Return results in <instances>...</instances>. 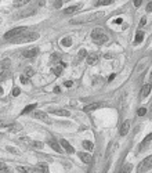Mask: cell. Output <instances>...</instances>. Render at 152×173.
Masks as SVG:
<instances>
[{
  "mask_svg": "<svg viewBox=\"0 0 152 173\" xmlns=\"http://www.w3.org/2000/svg\"><path fill=\"white\" fill-rule=\"evenodd\" d=\"M49 145L53 148L54 151H57V153H62V150H61V147H59V144H58V141L57 140L53 137V139H50L49 140Z\"/></svg>",
  "mask_w": 152,
  "mask_h": 173,
  "instance_id": "ac0fdd59",
  "label": "cell"
},
{
  "mask_svg": "<svg viewBox=\"0 0 152 173\" xmlns=\"http://www.w3.org/2000/svg\"><path fill=\"white\" fill-rule=\"evenodd\" d=\"M58 144H59V147H62V148H64V150L67 151L68 154H73V153H75L73 147H72V145H71L69 143H68L65 139H61V140H59V143H58Z\"/></svg>",
  "mask_w": 152,
  "mask_h": 173,
  "instance_id": "ba28073f",
  "label": "cell"
},
{
  "mask_svg": "<svg viewBox=\"0 0 152 173\" xmlns=\"http://www.w3.org/2000/svg\"><path fill=\"white\" fill-rule=\"evenodd\" d=\"M21 141L26 143V144H28L29 147L35 148V150H41V148H43V145H44L41 141H35V140H28L26 137H22V139H21Z\"/></svg>",
  "mask_w": 152,
  "mask_h": 173,
  "instance_id": "8992f818",
  "label": "cell"
},
{
  "mask_svg": "<svg viewBox=\"0 0 152 173\" xmlns=\"http://www.w3.org/2000/svg\"><path fill=\"white\" fill-rule=\"evenodd\" d=\"M152 168V157H147L144 161H141V163L138 165V172L144 173V172H148L150 169Z\"/></svg>",
  "mask_w": 152,
  "mask_h": 173,
  "instance_id": "5b68a950",
  "label": "cell"
},
{
  "mask_svg": "<svg viewBox=\"0 0 152 173\" xmlns=\"http://www.w3.org/2000/svg\"><path fill=\"white\" fill-rule=\"evenodd\" d=\"M0 173H10V169L4 162H0Z\"/></svg>",
  "mask_w": 152,
  "mask_h": 173,
  "instance_id": "f546056e",
  "label": "cell"
},
{
  "mask_svg": "<svg viewBox=\"0 0 152 173\" xmlns=\"http://www.w3.org/2000/svg\"><path fill=\"white\" fill-rule=\"evenodd\" d=\"M62 69H64V65H58V67L57 68H54V69H53V72H54L55 73V76H59V75H61V72H62Z\"/></svg>",
  "mask_w": 152,
  "mask_h": 173,
  "instance_id": "1f68e13d",
  "label": "cell"
},
{
  "mask_svg": "<svg viewBox=\"0 0 152 173\" xmlns=\"http://www.w3.org/2000/svg\"><path fill=\"white\" fill-rule=\"evenodd\" d=\"M39 39V33L37 32H31V33H26V35H21L17 39L11 40L13 43H25V42H33Z\"/></svg>",
  "mask_w": 152,
  "mask_h": 173,
  "instance_id": "277c9868",
  "label": "cell"
},
{
  "mask_svg": "<svg viewBox=\"0 0 152 173\" xmlns=\"http://www.w3.org/2000/svg\"><path fill=\"white\" fill-rule=\"evenodd\" d=\"M150 91H151V85H150V83H145V85L142 86V89H141V97H142V98L148 97Z\"/></svg>",
  "mask_w": 152,
  "mask_h": 173,
  "instance_id": "44dd1931",
  "label": "cell"
},
{
  "mask_svg": "<svg viewBox=\"0 0 152 173\" xmlns=\"http://www.w3.org/2000/svg\"><path fill=\"white\" fill-rule=\"evenodd\" d=\"M61 44H62L64 47H69V46H72V39H71V38H64V39L61 40Z\"/></svg>",
  "mask_w": 152,
  "mask_h": 173,
  "instance_id": "4316f807",
  "label": "cell"
},
{
  "mask_svg": "<svg viewBox=\"0 0 152 173\" xmlns=\"http://www.w3.org/2000/svg\"><path fill=\"white\" fill-rule=\"evenodd\" d=\"M91 39H93V42L95 44H98V46H101V44L106 43L108 42V35L105 33V31H104L102 28H95L93 32H91Z\"/></svg>",
  "mask_w": 152,
  "mask_h": 173,
  "instance_id": "7a4b0ae2",
  "label": "cell"
},
{
  "mask_svg": "<svg viewBox=\"0 0 152 173\" xmlns=\"http://www.w3.org/2000/svg\"><path fill=\"white\" fill-rule=\"evenodd\" d=\"M102 173H106V171H104V172H102Z\"/></svg>",
  "mask_w": 152,
  "mask_h": 173,
  "instance_id": "816d5d0a",
  "label": "cell"
},
{
  "mask_svg": "<svg viewBox=\"0 0 152 173\" xmlns=\"http://www.w3.org/2000/svg\"><path fill=\"white\" fill-rule=\"evenodd\" d=\"M50 112L53 115H58V116H69L71 112L67 109H57V108H50Z\"/></svg>",
  "mask_w": 152,
  "mask_h": 173,
  "instance_id": "4fadbf2b",
  "label": "cell"
},
{
  "mask_svg": "<svg viewBox=\"0 0 152 173\" xmlns=\"http://www.w3.org/2000/svg\"><path fill=\"white\" fill-rule=\"evenodd\" d=\"M114 22H115V24H122V18H116Z\"/></svg>",
  "mask_w": 152,
  "mask_h": 173,
  "instance_id": "7dc6e473",
  "label": "cell"
},
{
  "mask_svg": "<svg viewBox=\"0 0 152 173\" xmlns=\"http://www.w3.org/2000/svg\"><path fill=\"white\" fill-rule=\"evenodd\" d=\"M111 3H114V0H100V2H95L94 4L95 6H108Z\"/></svg>",
  "mask_w": 152,
  "mask_h": 173,
  "instance_id": "4dcf8cb0",
  "label": "cell"
},
{
  "mask_svg": "<svg viewBox=\"0 0 152 173\" xmlns=\"http://www.w3.org/2000/svg\"><path fill=\"white\" fill-rule=\"evenodd\" d=\"M6 150H7V151H10V153H13V154H20V151H17L15 148H13V147H7Z\"/></svg>",
  "mask_w": 152,
  "mask_h": 173,
  "instance_id": "ab89813d",
  "label": "cell"
},
{
  "mask_svg": "<svg viewBox=\"0 0 152 173\" xmlns=\"http://www.w3.org/2000/svg\"><path fill=\"white\" fill-rule=\"evenodd\" d=\"M129 130H130V121L127 119V121H124V122H123V125L120 126V130H119V135H120L122 137H123V136H126L127 133H129Z\"/></svg>",
  "mask_w": 152,
  "mask_h": 173,
  "instance_id": "8fae6325",
  "label": "cell"
},
{
  "mask_svg": "<svg viewBox=\"0 0 152 173\" xmlns=\"http://www.w3.org/2000/svg\"><path fill=\"white\" fill-rule=\"evenodd\" d=\"M0 22H2V18H0Z\"/></svg>",
  "mask_w": 152,
  "mask_h": 173,
  "instance_id": "f5cc1de1",
  "label": "cell"
},
{
  "mask_svg": "<svg viewBox=\"0 0 152 173\" xmlns=\"http://www.w3.org/2000/svg\"><path fill=\"white\" fill-rule=\"evenodd\" d=\"M20 93H21L20 87H17V86H15V87L13 89V96H14V97H17V96H20Z\"/></svg>",
  "mask_w": 152,
  "mask_h": 173,
  "instance_id": "d590c367",
  "label": "cell"
},
{
  "mask_svg": "<svg viewBox=\"0 0 152 173\" xmlns=\"http://www.w3.org/2000/svg\"><path fill=\"white\" fill-rule=\"evenodd\" d=\"M10 65H11L10 60H3V61H0V75H2L3 72H6V71H8Z\"/></svg>",
  "mask_w": 152,
  "mask_h": 173,
  "instance_id": "9a60e30c",
  "label": "cell"
},
{
  "mask_svg": "<svg viewBox=\"0 0 152 173\" xmlns=\"http://www.w3.org/2000/svg\"><path fill=\"white\" fill-rule=\"evenodd\" d=\"M151 139H152V135H148L147 137H145V139H144V141H142V143H141V144H140V150H141V151H142V148H144V147H145V145H147V144H148V143H150V141H151Z\"/></svg>",
  "mask_w": 152,
  "mask_h": 173,
  "instance_id": "83f0119b",
  "label": "cell"
},
{
  "mask_svg": "<svg viewBox=\"0 0 152 173\" xmlns=\"http://www.w3.org/2000/svg\"><path fill=\"white\" fill-rule=\"evenodd\" d=\"M86 55H87V53H86V50H80L79 51V54H77V61H80V60H83V58H86Z\"/></svg>",
  "mask_w": 152,
  "mask_h": 173,
  "instance_id": "d6a6232c",
  "label": "cell"
},
{
  "mask_svg": "<svg viewBox=\"0 0 152 173\" xmlns=\"http://www.w3.org/2000/svg\"><path fill=\"white\" fill-rule=\"evenodd\" d=\"M8 75H10V72L8 71H6V72H3L2 75H0V82H3V80H6L8 78Z\"/></svg>",
  "mask_w": 152,
  "mask_h": 173,
  "instance_id": "e575fe53",
  "label": "cell"
},
{
  "mask_svg": "<svg viewBox=\"0 0 152 173\" xmlns=\"http://www.w3.org/2000/svg\"><path fill=\"white\" fill-rule=\"evenodd\" d=\"M36 169L39 171V173H49V166H47L46 162H40L36 165Z\"/></svg>",
  "mask_w": 152,
  "mask_h": 173,
  "instance_id": "ffe728a7",
  "label": "cell"
},
{
  "mask_svg": "<svg viewBox=\"0 0 152 173\" xmlns=\"http://www.w3.org/2000/svg\"><path fill=\"white\" fill-rule=\"evenodd\" d=\"M77 157H79L80 161L85 162V163H90L91 159H93V157H91L90 154H87V153H77Z\"/></svg>",
  "mask_w": 152,
  "mask_h": 173,
  "instance_id": "5bb4252c",
  "label": "cell"
},
{
  "mask_svg": "<svg viewBox=\"0 0 152 173\" xmlns=\"http://www.w3.org/2000/svg\"><path fill=\"white\" fill-rule=\"evenodd\" d=\"M20 79H21V82H22L24 85H28V83H29V79H28V78H25L24 75H21Z\"/></svg>",
  "mask_w": 152,
  "mask_h": 173,
  "instance_id": "f35d334b",
  "label": "cell"
},
{
  "mask_svg": "<svg viewBox=\"0 0 152 173\" xmlns=\"http://www.w3.org/2000/svg\"><path fill=\"white\" fill-rule=\"evenodd\" d=\"M101 105H102V103H93V104H89V105H86L85 108H83V111H85V112H91V111H94V109L100 108Z\"/></svg>",
  "mask_w": 152,
  "mask_h": 173,
  "instance_id": "d6986e66",
  "label": "cell"
},
{
  "mask_svg": "<svg viewBox=\"0 0 152 173\" xmlns=\"http://www.w3.org/2000/svg\"><path fill=\"white\" fill-rule=\"evenodd\" d=\"M114 78H115V73H112V75H111V76H109V79H108V82H111V80H112V79H114Z\"/></svg>",
  "mask_w": 152,
  "mask_h": 173,
  "instance_id": "c3c4849f",
  "label": "cell"
},
{
  "mask_svg": "<svg viewBox=\"0 0 152 173\" xmlns=\"http://www.w3.org/2000/svg\"><path fill=\"white\" fill-rule=\"evenodd\" d=\"M25 31H26L25 26H18V28H14V29H11V31L6 32V33H4V39H7V40H14V39H17L18 36H21V35H22Z\"/></svg>",
  "mask_w": 152,
  "mask_h": 173,
  "instance_id": "3957f363",
  "label": "cell"
},
{
  "mask_svg": "<svg viewBox=\"0 0 152 173\" xmlns=\"http://www.w3.org/2000/svg\"><path fill=\"white\" fill-rule=\"evenodd\" d=\"M37 54H39V50L36 49V47H33V49H26V50L22 51V55L25 58H35Z\"/></svg>",
  "mask_w": 152,
  "mask_h": 173,
  "instance_id": "9c48e42d",
  "label": "cell"
},
{
  "mask_svg": "<svg viewBox=\"0 0 152 173\" xmlns=\"http://www.w3.org/2000/svg\"><path fill=\"white\" fill-rule=\"evenodd\" d=\"M2 94H3V89L0 87V96H2Z\"/></svg>",
  "mask_w": 152,
  "mask_h": 173,
  "instance_id": "681fc988",
  "label": "cell"
},
{
  "mask_svg": "<svg viewBox=\"0 0 152 173\" xmlns=\"http://www.w3.org/2000/svg\"><path fill=\"white\" fill-rule=\"evenodd\" d=\"M132 169H133L132 163H124V165L122 166V169H120V172L119 173H130L132 172Z\"/></svg>",
  "mask_w": 152,
  "mask_h": 173,
  "instance_id": "603a6c76",
  "label": "cell"
},
{
  "mask_svg": "<svg viewBox=\"0 0 152 173\" xmlns=\"http://www.w3.org/2000/svg\"><path fill=\"white\" fill-rule=\"evenodd\" d=\"M137 114H138V116H142V115L147 114V109H145V108H140L138 111H137Z\"/></svg>",
  "mask_w": 152,
  "mask_h": 173,
  "instance_id": "8d00e7d4",
  "label": "cell"
},
{
  "mask_svg": "<svg viewBox=\"0 0 152 173\" xmlns=\"http://www.w3.org/2000/svg\"><path fill=\"white\" fill-rule=\"evenodd\" d=\"M29 3V0H17V2H14V6H15V7H20V6H24V4H28Z\"/></svg>",
  "mask_w": 152,
  "mask_h": 173,
  "instance_id": "836d02e7",
  "label": "cell"
},
{
  "mask_svg": "<svg viewBox=\"0 0 152 173\" xmlns=\"http://www.w3.org/2000/svg\"><path fill=\"white\" fill-rule=\"evenodd\" d=\"M36 105L37 104H31V105H28V107H25V108L22 109V112L21 114L22 115H25V114H28V112H31V111H33L35 108H36Z\"/></svg>",
  "mask_w": 152,
  "mask_h": 173,
  "instance_id": "d4e9b609",
  "label": "cell"
},
{
  "mask_svg": "<svg viewBox=\"0 0 152 173\" xmlns=\"http://www.w3.org/2000/svg\"><path fill=\"white\" fill-rule=\"evenodd\" d=\"M141 3H142V0H136V2H134V6H136V7H140Z\"/></svg>",
  "mask_w": 152,
  "mask_h": 173,
  "instance_id": "ee69618b",
  "label": "cell"
},
{
  "mask_svg": "<svg viewBox=\"0 0 152 173\" xmlns=\"http://www.w3.org/2000/svg\"><path fill=\"white\" fill-rule=\"evenodd\" d=\"M2 137H3V135H2V133H0V139H2Z\"/></svg>",
  "mask_w": 152,
  "mask_h": 173,
  "instance_id": "f907efd6",
  "label": "cell"
},
{
  "mask_svg": "<svg viewBox=\"0 0 152 173\" xmlns=\"http://www.w3.org/2000/svg\"><path fill=\"white\" fill-rule=\"evenodd\" d=\"M145 25V18H142L141 21H140V28H141V26H144Z\"/></svg>",
  "mask_w": 152,
  "mask_h": 173,
  "instance_id": "bcb514c9",
  "label": "cell"
},
{
  "mask_svg": "<svg viewBox=\"0 0 152 173\" xmlns=\"http://www.w3.org/2000/svg\"><path fill=\"white\" fill-rule=\"evenodd\" d=\"M8 125V122H6V121H0V127H4V126H7Z\"/></svg>",
  "mask_w": 152,
  "mask_h": 173,
  "instance_id": "7bdbcfd3",
  "label": "cell"
},
{
  "mask_svg": "<svg viewBox=\"0 0 152 173\" xmlns=\"http://www.w3.org/2000/svg\"><path fill=\"white\" fill-rule=\"evenodd\" d=\"M59 60H61V55H59V54H54L51 57V61H54V62H58Z\"/></svg>",
  "mask_w": 152,
  "mask_h": 173,
  "instance_id": "74e56055",
  "label": "cell"
},
{
  "mask_svg": "<svg viewBox=\"0 0 152 173\" xmlns=\"http://www.w3.org/2000/svg\"><path fill=\"white\" fill-rule=\"evenodd\" d=\"M82 145H83V148H85V150H87V151H91L94 148L93 143H91V141H86V140L82 143Z\"/></svg>",
  "mask_w": 152,
  "mask_h": 173,
  "instance_id": "484cf974",
  "label": "cell"
},
{
  "mask_svg": "<svg viewBox=\"0 0 152 173\" xmlns=\"http://www.w3.org/2000/svg\"><path fill=\"white\" fill-rule=\"evenodd\" d=\"M72 80H67V82H65V86H67V87H71V86H72Z\"/></svg>",
  "mask_w": 152,
  "mask_h": 173,
  "instance_id": "f6af8a7d",
  "label": "cell"
},
{
  "mask_svg": "<svg viewBox=\"0 0 152 173\" xmlns=\"http://www.w3.org/2000/svg\"><path fill=\"white\" fill-rule=\"evenodd\" d=\"M97 60H98V54L97 53H91V54H89L87 55V64H90V65H93V64H95L97 62Z\"/></svg>",
  "mask_w": 152,
  "mask_h": 173,
  "instance_id": "7402d4cb",
  "label": "cell"
},
{
  "mask_svg": "<svg viewBox=\"0 0 152 173\" xmlns=\"http://www.w3.org/2000/svg\"><path fill=\"white\" fill-rule=\"evenodd\" d=\"M80 8H82V4H80V3H77V4H75V6H71V7L65 8V10H64V14H67V16H69V14H73V13H75V11L80 10Z\"/></svg>",
  "mask_w": 152,
  "mask_h": 173,
  "instance_id": "2e32d148",
  "label": "cell"
},
{
  "mask_svg": "<svg viewBox=\"0 0 152 173\" xmlns=\"http://www.w3.org/2000/svg\"><path fill=\"white\" fill-rule=\"evenodd\" d=\"M17 171H18V173H39L36 166L35 168H31V166H18Z\"/></svg>",
  "mask_w": 152,
  "mask_h": 173,
  "instance_id": "7c38bea8",
  "label": "cell"
},
{
  "mask_svg": "<svg viewBox=\"0 0 152 173\" xmlns=\"http://www.w3.org/2000/svg\"><path fill=\"white\" fill-rule=\"evenodd\" d=\"M53 4H54L55 8H59L61 7V4H64V2H53Z\"/></svg>",
  "mask_w": 152,
  "mask_h": 173,
  "instance_id": "60d3db41",
  "label": "cell"
},
{
  "mask_svg": "<svg viewBox=\"0 0 152 173\" xmlns=\"http://www.w3.org/2000/svg\"><path fill=\"white\" fill-rule=\"evenodd\" d=\"M152 11V3H148V6H147V13H151Z\"/></svg>",
  "mask_w": 152,
  "mask_h": 173,
  "instance_id": "b9f144b4",
  "label": "cell"
},
{
  "mask_svg": "<svg viewBox=\"0 0 152 173\" xmlns=\"http://www.w3.org/2000/svg\"><path fill=\"white\" fill-rule=\"evenodd\" d=\"M33 73H35V71L32 69L31 67H28V68H25V71H24V73H22V75L29 79V78H32V76H33Z\"/></svg>",
  "mask_w": 152,
  "mask_h": 173,
  "instance_id": "cb8c5ba5",
  "label": "cell"
},
{
  "mask_svg": "<svg viewBox=\"0 0 152 173\" xmlns=\"http://www.w3.org/2000/svg\"><path fill=\"white\" fill-rule=\"evenodd\" d=\"M142 39H144V32H142V31H137V33H136V43L142 42Z\"/></svg>",
  "mask_w": 152,
  "mask_h": 173,
  "instance_id": "f1b7e54d",
  "label": "cell"
},
{
  "mask_svg": "<svg viewBox=\"0 0 152 173\" xmlns=\"http://www.w3.org/2000/svg\"><path fill=\"white\" fill-rule=\"evenodd\" d=\"M35 13H36V10H35V8H28V10L22 11V13H18V14L15 16V18H17V20H18V18H26V17L33 16Z\"/></svg>",
  "mask_w": 152,
  "mask_h": 173,
  "instance_id": "30bf717a",
  "label": "cell"
},
{
  "mask_svg": "<svg viewBox=\"0 0 152 173\" xmlns=\"http://www.w3.org/2000/svg\"><path fill=\"white\" fill-rule=\"evenodd\" d=\"M7 129H8V132H11V133H17L22 129V125L21 123H8Z\"/></svg>",
  "mask_w": 152,
  "mask_h": 173,
  "instance_id": "e0dca14e",
  "label": "cell"
},
{
  "mask_svg": "<svg viewBox=\"0 0 152 173\" xmlns=\"http://www.w3.org/2000/svg\"><path fill=\"white\" fill-rule=\"evenodd\" d=\"M102 13H98V14H89V16H82V17H76V18H72L69 21L71 25H83V24H90L93 21L98 20L100 17H102Z\"/></svg>",
  "mask_w": 152,
  "mask_h": 173,
  "instance_id": "6da1fadb",
  "label": "cell"
},
{
  "mask_svg": "<svg viewBox=\"0 0 152 173\" xmlns=\"http://www.w3.org/2000/svg\"><path fill=\"white\" fill-rule=\"evenodd\" d=\"M33 118L39 119V121H43L44 123H51V119H50L46 112H43V111H36L33 114Z\"/></svg>",
  "mask_w": 152,
  "mask_h": 173,
  "instance_id": "52a82bcc",
  "label": "cell"
}]
</instances>
